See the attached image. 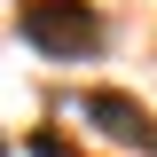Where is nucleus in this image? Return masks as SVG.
<instances>
[{"instance_id": "f257e3e1", "label": "nucleus", "mask_w": 157, "mask_h": 157, "mask_svg": "<svg viewBox=\"0 0 157 157\" xmlns=\"http://www.w3.org/2000/svg\"><path fill=\"white\" fill-rule=\"evenodd\" d=\"M24 39H32L47 63H86L102 47V16H94V0H24Z\"/></svg>"}, {"instance_id": "f03ea898", "label": "nucleus", "mask_w": 157, "mask_h": 157, "mask_svg": "<svg viewBox=\"0 0 157 157\" xmlns=\"http://www.w3.org/2000/svg\"><path fill=\"white\" fill-rule=\"evenodd\" d=\"M78 118H94L102 141H126V149L157 157V118L141 110L134 94H118V86H94V94H78Z\"/></svg>"}, {"instance_id": "7ed1b4c3", "label": "nucleus", "mask_w": 157, "mask_h": 157, "mask_svg": "<svg viewBox=\"0 0 157 157\" xmlns=\"http://www.w3.org/2000/svg\"><path fill=\"white\" fill-rule=\"evenodd\" d=\"M32 157H86V149H78V141H63L55 126H39V134H32Z\"/></svg>"}]
</instances>
